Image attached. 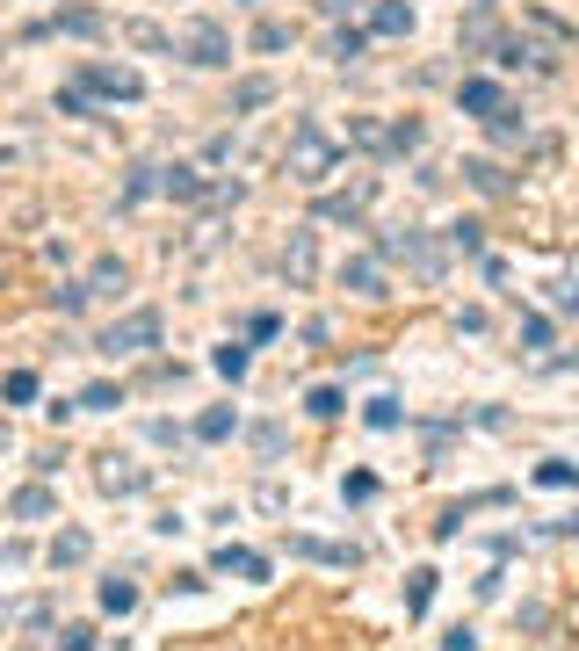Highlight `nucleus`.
<instances>
[{"mask_svg": "<svg viewBox=\"0 0 579 651\" xmlns=\"http://www.w3.org/2000/svg\"><path fill=\"white\" fill-rule=\"evenodd\" d=\"M514 333H522V348H551V319H543V312H522Z\"/></svg>", "mask_w": 579, "mask_h": 651, "instance_id": "38", "label": "nucleus"}, {"mask_svg": "<svg viewBox=\"0 0 579 651\" xmlns=\"http://www.w3.org/2000/svg\"><path fill=\"white\" fill-rule=\"evenodd\" d=\"M362 427L399 434V427H406V406H399V398H370V406H362Z\"/></svg>", "mask_w": 579, "mask_h": 651, "instance_id": "25", "label": "nucleus"}, {"mask_svg": "<svg viewBox=\"0 0 579 651\" xmlns=\"http://www.w3.org/2000/svg\"><path fill=\"white\" fill-rule=\"evenodd\" d=\"M341 500H348V507L377 500V471H348V478H341Z\"/></svg>", "mask_w": 579, "mask_h": 651, "instance_id": "37", "label": "nucleus"}, {"mask_svg": "<svg viewBox=\"0 0 579 651\" xmlns=\"http://www.w3.org/2000/svg\"><path fill=\"white\" fill-rule=\"evenodd\" d=\"M8 514H15V521H51V514H58V492L37 478V485H22L15 500H8Z\"/></svg>", "mask_w": 579, "mask_h": 651, "instance_id": "13", "label": "nucleus"}, {"mask_svg": "<svg viewBox=\"0 0 579 651\" xmlns=\"http://www.w3.org/2000/svg\"><path fill=\"white\" fill-rule=\"evenodd\" d=\"M181 58H189V66H203V73H218V66H232V37H225V22H189L181 29Z\"/></svg>", "mask_w": 579, "mask_h": 651, "instance_id": "4", "label": "nucleus"}, {"mask_svg": "<svg viewBox=\"0 0 579 651\" xmlns=\"http://www.w3.org/2000/svg\"><path fill=\"white\" fill-rule=\"evenodd\" d=\"M95 485H102V492H116V500H131V492H145V485H152V471L109 449V456H95Z\"/></svg>", "mask_w": 579, "mask_h": 651, "instance_id": "7", "label": "nucleus"}, {"mask_svg": "<svg viewBox=\"0 0 579 651\" xmlns=\"http://www.w3.org/2000/svg\"><path fill=\"white\" fill-rule=\"evenodd\" d=\"M420 138H428V131H420L413 116H406V123H391V152H420Z\"/></svg>", "mask_w": 579, "mask_h": 651, "instance_id": "41", "label": "nucleus"}, {"mask_svg": "<svg viewBox=\"0 0 579 651\" xmlns=\"http://www.w3.org/2000/svg\"><path fill=\"white\" fill-rule=\"evenodd\" d=\"M456 109L485 123V116H500V109H507V95H500V80H485V73H471L464 87H456Z\"/></svg>", "mask_w": 579, "mask_h": 651, "instance_id": "9", "label": "nucleus"}, {"mask_svg": "<svg viewBox=\"0 0 579 651\" xmlns=\"http://www.w3.org/2000/svg\"><path fill=\"white\" fill-rule=\"evenodd\" d=\"M435 579H442L435 565H413L406 572V615H428L435 608Z\"/></svg>", "mask_w": 579, "mask_h": 651, "instance_id": "20", "label": "nucleus"}, {"mask_svg": "<svg viewBox=\"0 0 579 651\" xmlns=\"http://www.w3.org/2000/svg\"><path fill=\"white\" fill-rule=\"evenodd\" d=\"M58 651H95V630H87V623H66V630H58Z\"/></svg>", "mask_w": 579, "mask_h": 651, "instance_id": "43", "label": "nucleus"}, {"mask_svg": "<svg viewBox=\"0 0 579 651\" xmlns=\"http://www.w3.org/2000/svg\"><path fill=\"white\" fill-rule=\"evenodd\" d=\"M558 312H572V319H579V283H565V290H558Z\"/></svg>", "mask_w": 579, "mask_h": 651, "instance_id": "46", "label": "nucleus"}, {"mask_svg": "<svg viewBox=\"0 0 579 651\" xmlns=\"http://www.w3.org/2000/svg\"><path fill=\"white\" fill-rule=\"evenodd\" d=\"M449 254H471V261H485V232H478V225H449Z\"/></svg>", "mask_w": 579, "mask_h": 651, "instance_id": "36", "label": "nucleus"}, {"mask_svg": "<svg viewBox=\"0 0 579 651\" xmlns=\"http://www.w3.org/2000/svg\"><path fill=\"white\" fill-rule=\"evenodd\" d=\"M87 102H95V95H87L80 80H66V87H58V109H66V116H87Z\"/></svg>", "mask_w": 579, "mask_h": 651, "instance_id": "42", "label": "nucleus"}, {"mask_svg": "<svg viewBox=\"0 0 579 651\" xmlns=\"http://www.w3.org/2000/svg\"><path fill=\"white\" fill-rule=\"evenodd\" d=\"M341 290H355V297H391V290H384V254H348V261H341Z\"/></svg>", "mask_w": 579, "mask_h": 651, "instance_id": "8", "label": "nucleus"}, {"mask_svg": "<svg viewBox=\"0 0 579 651\" xmlns=\"http://www.w3.org/2000/svg\"><path fill=\"white\" fill-rule=\"evenodd\" d=\"M283 167H290V181H304V189H319V181L341 167V145H333L312 116H297L290 123V145H283Z\"/></svg>", "mask_w": 579, "mask_h": 651, "instance_id": "1", "label": "nucleus"}, {"mask_svg": "<svg viewBox=\"0 0 579 651\" xmlns=\"http://www.w3.org/2000/svg\"><path fill=\"white\" fill-rule=\"evenodd\" d=\"M268 102H276V80H268V73H247V80L232 87V116H254V109H268Z\"/></svg>", "mask_w": 579, "mask_h": 651, "instance_id": "15", "label": "nucleus"}, {"mask_svg": "<svg viewBox=\"0 0 579 651\" xmlns=\"http://www.w3.org/2000/svg\"><path fill=\"white\" fill-rule=\"evenodd\" d=\"M95 348H102L109 362H124V355H152V348H160V312L145 304V312L116 319V326H102V340H95Z\"/></svg>", "mask_w": 579, "mask_h": 651, "instance_id": "3", "label": "nucleus"}, {"mask_svg": "<svg viewBox=\"0 0 579 651\" xmlns=\"http://www.w3.org/2000/svg\"><path fill=\"white\" fill-rule=\"evenodd\" d=\"M210 369H218L225 384H239V377H247V348H239V340H225V348L210 355Z\"/></svg>", "mask_w": 579, "mask_h": 651, "instance_id": "33", "label": "nucleus"}, {"mask_svg": "<svg viewBox=\"0 0 579 651\" xmlns=\"http://www.w3.org/2000/svg\"><path fill=\"white\" fill-rule=\"evenodd\" d=\"M464 174H471V189H478V196H507V174H500L493 160H464Z\"/></svg>", "mask_w": 579, "mask_h": 651, "instance_id": "30", "label": "nucleus"}, {"mask_svg": "<svg viewBox=\"0 0 579 651\" xmlns=\"http://www.w3.org/2000/svg\"><path fill=\"white\" fill-rule=\"evenodd\" d=\"M95 601H102L109 615H131V608H138V586H131V579H102V594H95Z\"/></svg>", "mask_w": 579, "mask_h": 651, "instance_id": "31", "label": "nucleus"}, {"mask_svg": "<svg viewBox=\"0 0 579 651\" xmlns=\"http://www.w3.org/2000/svg\"><path fill=\"white\" fill-rule=\"evenodd\" d=\"M536 485H543V492H572V485H579V463L543 456V463H536Z\"/></svg>", "mask_w": 579, "mask_h": 651, "instance_id": "26", "label": "nucleus"}, {"mask_svg": "<svg viewBox=\"0 0 579 651\" xmlns=\"http://www.w3.org/2000/svg\"><path fill=\"white\" fill-rule=\"evenodd\" d=\"M29 37H102V15L95 8H58L51 22H37Z\"/></svg>", "mask_w": 579, "mask_h": 651, "instance_id": "10", "label": "nucleus"}, {"mask_svg": "<svg viewBox=\"0 0 579 651\" xmlns=\"http://www.w3.org/2000/svg\"><path fill=\"white\" fill-rule=\"evenodd\" d=\"M8 442H15V434H8V420H0V449H8Z\"/></svg>", "mask_w": 579, "mask_h": 651, "instance_id": "48", "label": "nucleus"}, {"mask_svg": "<svg viewBox=\"0 0 579 651\" xmlns=\"http://www.w3.org/2000/svg\"><path fill=\"white\" fill-rule=\"evenodd\" d=\"M80 87H87V95H102V102H145V80L131 66H102V58H95V66H80Z\"/></svg>", "mask_w": 579, "mask_h": 651, "instance_id": "5", "label": "nucleus"}, {"mask_svg": "<svg viewBox=\"0 0 579 651\" xmlns=\"http://www.w3.org/2000/svg\"><path fill=\"white\" fill-rule=\"evenodd\" d=\"M464 51H500V37H493V15H485V0H478V15L464 22Z\"/></svg>", "mask_w": 579, "mask_h": 651, "instance_id": "29", "label": "nucleus"}, {"mask_svg": "<svg viewBox=\"0 0 579 651\" xmlns=\"http://www.w3.org/2000/svg\"><path fill=\"white\" fill-rule=\"evenodd\" d=\"M124 37H131V44H145V51H167V44H174V37H167V29H152V22H131V29H124Z\"/></svg>", "mask_w": 579, "mask_h": 651, "instance_id": "40", "label": "nucleus"}, {"mask_svg": "<svg viewBox=\"0 0 579 651\" xmlns=\"http://www.w3.org/2000/svg\"><path fill=\"white\" fill-rule=\"evenodd\" d=\"M283 275H290V283H312V232H290V246H283Z\"/></svg>", "mask_w": 579, "mask_h": 651, "instance_id": "22", "label": "nucleus"}, {"mask_svg": "<svg viewBox=\"0 0 579 651\" xmlns=\"http://www.w3.org/2000/svg\"><path fill=\"white\" fill-rule=\"evenodd\" d=\"M304 413H312V420H341V413H348V391H341V384L304 391Z\"/></svg>", "mask_w": 579, "mask_h": 651, "instance_id": "23", "label": "nucleus"}, {"mask_svg": "<svg viewBox=\"0 0 579 651\" xmlns=\"http://www.w3.org/2000/svg\"><path fill=\"white\" fill-rule=\"evenodd\" d=\"M51 304H58L66 319H80L87 304H95V290H87V283H58V290H51Z\"/></svg>", "mask_w": 579, "mask_h": 651, "instance_id": "35", "label": "nucleus"}, {"mask_svg": "<svg viewBox=\"0 0 579 651\" xmlns=\"http://www.w3.org/2000/svg\"><path fill=\"white\" fill-rule=\"evenodd\" d=\"M377 254H384V261H406L420 283H442V268H449V246H435L428 232H413V225L377 232Z\"/></svg>", "mask_w": 579, "mask_h": 651, "instance_id": "2", "label": "nucleus"}, {"mask_svg": "<svg viewBox=\"0 0 579 651\" xmlns=\"http://www.w3.org/2000/svg\"><path fill=\"white\" fill-rule=\"evenodd\" d=\"M348 145L384 152V160H391V123H377V116H348Z\"/></svg>", "mask_w": 579, "mask_h": 651, "instance_id": "18", "label": "nucleus"}, {"mask_svg": "<svg viewBox=\"0 0 579 651\" xmlns=\"http://www.w3.org/2000/svg\"><path fill=\"white\" fill-rule=\"evenodd\" d=\"M116 406H124V384H109V377L80 391V413H116Z\"/></svg>", "mask_w": 579, "mask_h": 651, "instance_id": "28", "label": "nucleus"}, {"mask_svg": "<svg viewBox=\"0 0 579 651\" xmlns=\"http://www.w3.org/2000/svg\"><path fill=\"white\" fill-rule=\"evenodd\" d=\"M160 181H167V167L138 160V167H131V181H124V203H152V196H160Z\"/></svg>", "mask_w": 579, "mask_h": 651, "instance_id": "21", "label": "nucleus"}, {"mask_svg": "<svg viewBox=\"0 0 579 651\" xmlns=\"http://www.w3.org/2000/svg\"><path fill=\"white\" fill-rule=\"evenodd\" d=\"M189 434H196V442H232V434H239V413H232V406H203Z\"/></svg>", "mask_w": 579, "mask_h": 651, "instance_id": "16", "label": "nucleus"}, {"mask_svg": "<svg viewBox=\"0 0 579 651\" xmlns=\"http://www.w3.org/2000/svg\"><path fill=\"white\" fill-rule=\"evenodd\" d=\"M276 333H283L276 312H254V319H247V340H276Z\"/></svg>", "mask_w": 579, "mask_h": 651, "instance_id": "44", "label": "nucleus"}, {"mask_svg": "<svg viewBox=\"0 0 579 651\" xmlns=\"http://www.w3.org/2000/svg\"><path fill=\"white\" fill-rule=\"evenodd\" d=\"M210 565H218V572H239V579H268V557L247 550V543H218V550H210Z\"/></svg>", "mask_w": 579, "mask_h": 651, "instance_id": "11", "label": "nucleus"}, {"mask_svg": "<svg viewBox=\"0 0 579 651\" xmlns=\"http://www.w3.org/2000/svg\"><path fill=\"white\" fill-rule=\"evenodd\" d=\"M254 51H290V22L261 15V22H254Z\"/></svg>", "mask_w": 579, "mask_h": 651, "instance_id": "34", "label": "nucleus"}, {"mask_svg": "<svg viewBox=\"0 0 579 651\" xmlns=\"http://www.w3.org/2000/svg\"><path fill=\"white\" fill-rule=\"evenodd\" d=\"M406 29H413L406 0H377V8H370V37H406Z\"/></svg>", "mask_w": 579, "mask_h": 651, "instance_id": "17", "label": "nucleus"}, {"mask_svg": "<svg viewBox=\"0 0 579 651\" xmlns=\"http://www.w3.org/2000/svg\"><path fill=\"white\" fill-rule=\"evenodd\" d=\"M297 557H312V565H362V550L355 543H319V536H290Z\"/></svg>", "mask_w": 579, "mask_h": 651, "instance_id": "14", "label": "nucleus"}, {"mask_svg": "<svg viewBox=\"0 0 579 651\" xmlns=\"http://www.w3.org/2000/svg\"><path fill=\"white\" fill-rule=\"evenodd\" d=\"M87 290H95V297L131 290V268H124V261H95V268H87Z\"/></svg>", "mask_w": 579, "mask_h": 651, "instance_id": "24", "label": "nucleus"}, {"mask_svg": "<svg viewBox=\"0 0 579 651\" xmlns=\"http://www.w3.org/2000/svg\"><path fill=\"white\" fill-rule=\"evenodd\" d=\"M87 557H95V536L87 529H58L51 536V572H73V565H87Z\"/></svg>", "mask_w": 579, "mask_h": 651, "instance_id": "12", "label": "nucleus"}, {"mask_svg": "<svg viewBox=\"0 0 579 651\" xmlns=\"http://www.w3.org/2000/svg\"><path fill=\"white\" fill-rule=\"evenodd\" d=\"M370 196H377V181L362 174V181H348V189H326V196L312 203V217H326V225H355V217L370 210Z\"/></svg>", "mask_w": 579, "mask_h": 651, "instance_id": "6", "label": "nucleus"}, {"mask_svg": "<svg viewBox=\"0 0 579 651\" xmlns=\"http://www.w3.org/2000/svg\"><path fill=\"white\" fill-rule=\"evenodd\" d=\"M362 44H370V29H355V22H341V29H333V58H341V66H348V58H362Z\"/></svg>", "mask_w": 579, "mask_h": 651, "instance_id": "32", "label": "nucleus"}, {"mask_svg": "<svg viewBox=\"0 0 579 651\" xmlns=\"http://www.w3.org/2000/svg\"><path fill=\"white\" fill-rule=\"evenodd\" d=\"M442 651H478V630H471V623H456V630L442 637Z\"/></svg>", "mask_w": 579, "mask_h": 651, "instance_id": "45", "label": "nucleus"}, {"mask_svg": "<svg viewBox=\"0 0 579 651\" xmlns=\"http://www.w3.org/2000/svg\"><path fill=\"white\" fill-rule=\"evenodd\" d=\"M160 196H174V203H203V196H210V181H203L196 167H167V181H160Z\"/></svg>", "mask_w": 579, "mask_h": 651, "instance_id": "19", "label": "nucleus"}, {"mask_svg": "<svg viewBox=\"0 0 579 651\" xmlns=\"http://www.w3.org/2000/svg\"><path fill=\"white\" fill-rule=\"evenodd\" d=\"M0 398H8V406H37V369H8V377H0Z\"/></svg>", "mask_w": 579, "mask_h": 651, "instance_id": "27", "label": "nucleus"}, {"mask_svg": "<svg viewBox=\"0 0 579 651\" xmlns=\"http://www.w3.org/2000/svg\"><path fill=\"white\" fill-rule=\"evenodd\" d=\"M312 8H319V15H333V22H341V15L355 8V0H312Z\"/></svg>", "mask_w": 579, "mask_h": 651, "instance_id": "47", "label": "nucleus"}, {"mask_svg": "<svg viewBox=\"0 0 579 651\" xmlns=\"http://www.w3.org/2000/svg\"><path fill=\"white\" fill-rule=\"evenodd\" d=\"M247 442H254L261 456H283V427H276V420H261V427H247Z\"/></svg>", "mask_w": 579, "mask_h": 651, "instance_id": "39", "label": "nucleus"}]
</instances>
